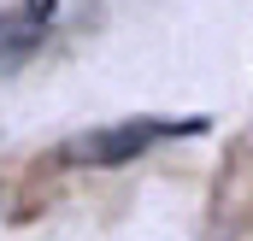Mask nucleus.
Instances as JSON below:
<instances>
[{
    "instance_id": "nucleus-2",
    "label": "nucleus",
    "mask_w": 253,
    "mask_h": 241,
    "mask_svg": "<svg viewBox=\"0 0 253 241\" xmlns=\"http://www.w3.org/2000/svg\"><path fill=\"white\" fill-rule=\"evenodd\" d=\"M36 24L30 18H0V71H12V65L30 59V47H36Z\"/></svg>"
},
{
    "instance_id": "nucleus-1",
    "label": "nucleus",
    "mask_w": 253,
    "mask_h": 241,
    "mask_svg": "<svg viewBox=\"0 0 253 241\" xmlns=\"http://www.w3.org/2000/svg\"><path fill=\"white\" fill-rule=\"evenodd\" d=\"M159 135V123H147V118H135V123H124V129H100V135H88V141H77L71 147V159H129V153H141L147 141Z\"/></svg>"
}]
</instances>
